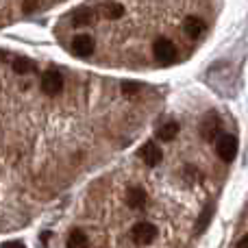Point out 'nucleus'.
I'll return each instance as SVG.
<instances>
[{"label":"nucleus","instance_id":"1","mask_svg":"<svg viewBox=\"0 0 248 248\" xmlns=\"http://www.w3.org/2000/svg\"><path fill=\"white\" fill-rule=\"evenodd\" d=\"M153 57L163 65L174 63L176 61V46L168 37H157L153 44Z\"/></svg>","mask_w":248,"mask_h":248},{"label":"nucleus","instance_id":"2","mask_svg":"<svg viewBox=\"0 0 248 248\" xmlns=\"http://www.w3.org/2000/svg\"><path fill=\"white\" fill-rule=\"evenodd\" d=\"M216 153L222 161L231 163L237 155V137L231 135V133H224V135L218 137V144H216Z\"/></svg>","mask_w":248,"mask_h":248},{"label":"nucleus","instance_id":"3","mask_svg":"<svg viewBox=\"0 0 248 248\" xmlns=\"http://www.w3.org/2000/svg\"><path fill=\"white\" fill-rule=\"evenodd\" d=\"M131 237H133V242L140 246L153 244L155 237H157V227L150 222H137L135 227L131 229Z\"/></svg>","mask_w":248,"mask_h":248},{"label":"nucleus","instance_id":"4","mask_svg":"<svg viewBox=\"0 0 248 248\" xmlns=\"http://www.w3.org/2000/svg\"><path fill=\"white\" fill-rule=\"evenodd\" d=\"M61 87H63V78L57 70H48L42 77V92L46 96H57L61 92Z\"/></svg>","mask_w":248,"mask_h":248},{"label":"nucleus","instance_id":"5","mask_svg":"<svg viewBox=\"0 0 248 248\" xmlns=\"http://www.w3.org/2000/svg\"><path fill=\"white\" fill-rule=\"evenodd\" d=\"M140 159L148 168H155V166H159V163H161L163 153H161V148H159L155 141H146V144L140 148Z\"/></svg>","mask_w":248,"mask_h":248},{"label":"nucleus","instance_id":"6","mask_svg":"<svg viewBox=\"0 0 248 248\" xmlns=\"http://www.w3.org/2000/svg\"><path fill=\"white\" fill-rule=\"evenodd\" d=\"M94 46L96 44H94V37H92V35L81 33L72 39V52L77 57H90L92 52H94Z\"/></svg>","mask_w":248,"mask_h":248},{"label":"nucleus","instance_id":"7","mask_svg":"<svg viewBox=\"0 0 248 248\" xmlns=\"http://www.w3.org/2000/svg\"><path fill=\"white\" fill-rule=\"evenodd\" d=\"M205 22L201 20V17H196V16H187L185 17V22H183V31H185V35H187L189 39H198L202 33H205Z\"/></svg>","mask_w":248,"mask_h":248},{"label":"nucleus","instance_id":"8","mask_svg":"<svg viewBox=\"0 0 248 248\" xmlns=\"http://www.w3.org/2000/svg\"><path fill=\"white\" fill-rule=\"evenodd\" d=\"M218 131H220V118L216 116V113H209L201 124V135L205 137L207 141H211L216 135H218Z\"/></svg>","mask_w":248,"mask_h":248},{"label":"nucleus","instance_id":"9","mask_svg":"<svg viewBox=\"0 0 248 248\" xmlns=\"http://www.w3.org/2000/svg\"><path fill=\"white\" fill-rule=\"evenodd\" d=\"M146 201H148V196L141 187H131L126 192V205L133 207V209H144Z\"/></svg>","mask_w":248,"mask_h":248},{"label":"nucleus","instance_id":"10","mask_svg":"<svg viewBox=\"0 0 248 248\" xmlns=\"http://www.w3.org/2000/svg\"><path fill=\"white\" fill-rule=\"evenodd\" d=\"M179 131H181V124L179 122L168 120L166 124H161V126L157 128V137H159V140H163V141H170V140H174V137L179 135Z\"/></svg>","mask_w":248,"mask_h":248},{"label":"nucleus","instance_id":"11","mask_svg":"<svg viewBox=\"0 0 248 248\" xmlns=\"http://www.w3.org/2000/svg\"><path fill=\"white\" fill-rule=\"evenodd\" d=\"M65 246H68V248H90V240H87V235L83 231L72 229V231H70V235H68Z\"/></svg>","mask_w":248,"mask_h":248},{"label":"nucleus","instance_id":"12","mask_svg":"<svg viewBox=\"0 0 248 248\" xmlns=\"http://www.w3.org/2000/svg\"><path fill=\"white\" fill-rule=\"evenodd\" d=\"M100 11H103L105 17L116 20V17L124 16V4L122 2H105V4H100Z\"/></svg>","mask_w":248,"mask_h":248},{"label":"nucleus","instance_id":"13","mask_svg":"<svg viewBox=\"0 0 248 248\" xmlns=\"http://www.w3.org/2000/svg\"><path fill=\"white\" fill-rule=\"evenodd\" d=\"M72 24L74 26H87V24H92V11H90V9H78V11L74 13V17H72Z\"/></svg>","mask_w":248,"mask_h":248},{"label":"nucleus","instance_id":"14","mask_svg":"<svg viewBox=\"0 0 248 248\" xmlns=\"http://www.w3.org/2000/svg\"><path fill=\"white\" fill-rule=\"evenodd\" d=\"M211 216H214V205H207L205 211L201 214V218H198V224H196V233H202L207 229V224H209Z\"/></svg>","mask_w":248,"mask_h":248},{"label":"nucleus","instance_id":"15","mask_svg":"<svg viewBox=\"0 0 248 248\" xmlns=\"http://www.w3.org/2000/svg\"><path fill=\"white\" fill-rule=\"evenodd\" d=\"M13 70H16L17 74H26V72L33 70V61L24 59V57H17V59L13 61Z\"/></svg>","mask_w":248,"mask_h":248},{"label":"nucleus","instance_id":"16","mask_svg":"<svg viewBox=\"0 0 248 248\" xmlns=\"http://www.w3.org/2000/svg\"><path fill=\"white\" fill-rule=\"evenodd\" d=\"M137 90H140V87H137L135 83H124V85H122V92H124L126 96H128V94H135Z\"/></svg>","mask_w":248,"mask_h":248},{"label":"nucleus","instance_id":"17","mask_svg":"<svg viewBox=\"0 0 248 248\" xmlns=\"http://www.w3.org/2000/svg\"><path fill=\"white\" fill-rule=\"evenodd\" d=\"M42 7H44V4H39V2H24V4H22V9H24L26 13H29V11H37V9H42Z\"/></svg>","mask_w":248,"mask_h":248},{"label":"nucleus","instance_id":"18","mask_svg":"<svg viewBox=\"0 0 248 248\" xmlns=\"http://www.w3.org/2000/svg\"><path fill=\"white\" fill-rule=\"evenodd\" d=\"M2 248H26L22 242H4Z\"/></svg>","mask_w":248,"mask_h":248},{"label":"nucleus","instance_id":"19","mask_svg":"<svg viewBox=\"0 0 248 248\" xmlns=\"http://www.w3.org/2000/svg\"><path fill=\"white\" fill-rule=\"evenodd\" d=\"M237 248H248V235H244L240 242H237Z\"/></svg>","mask_w":248,"mask_h":248}]
</instances>
